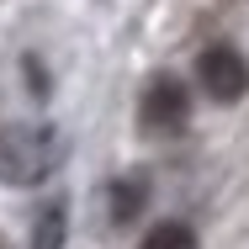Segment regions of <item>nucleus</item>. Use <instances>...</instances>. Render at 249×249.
Segmentation results:
<instances>
[{"mask_svg": "<svg viewBox=\"0 0 249 249\" xmlns=\"http://www.w3.org/2000/svg\"><path fill=\"white\" fill-rule=\"evenodd\" d=\"M58 159H64V143L48 127H5L0 133V175H11L16 186L48 180Z\"/></svg>", "mask_w": 249, "mask_h": 249, "instance_id": "obj_1", "label": "nucleus"}, {"mask_svg": "<svg viewBox=\"0 0 249 249\" xmlns=\"http://www.w3.org/2000/svg\"><path fill=\"white\" fill-rule=\"evenodd\" d=\"M138 117H143L149 133H175V127H186V117H191V96H186V85H180L175 74L149 80V90H143V101H138Z\"/></svg>", "mask_w": 249, "mask_h": 249, "instance_id": "obj_2", "label": "nucleus"}, {"mask_svg": "<svg viewBox=\"0 0 249 249\" xmlns=\"http://www.w3.org/2000/svg\"><path fill=\"white\" fill-rule=\"evenodd\" d=\"M196 74H201V90L212 101H239L249 90V64L233 48H207L201 64H196Z\"/></svg>", "mask_w": 249, "mask_h": 249, "instance_id": "obj_3", "label": "nucleus"}, {"mask_svg": "<svg viewBox=\"0 0 249 249\" xmlns=\"http://www.w3.org/2000/svg\"><path fill=\"white\" fill-rule=\"evenodd\" d=\"M143 201H149V191H143V180L122 175V180L111 186V217H117V223H133V217L143 212Z\"/></svg>", "mask_w": 249, "mask_h": 249, "instance_id": "obj_4", "label": "nucleus"}, {"mask_svg": "<svg viewBox=\"0 0 249 249\" xmlns=\"http://www.w3.org/2000/svg\"><path fill=\"white\" fill-rule=\"evenodd\" d=\"M138 249H196V233L186 223H154Z\"/></svg>", "mask_w": 249, "mask_h": 249, "instance_id": "obj_5", "label": "nucleus"}, {"mask_svg": "<svg viewBox=\"0 0 249 249\" xmlns=\"http://www.w3.org/2000/svg\"><path fill=\"white\" fill-rule=\"evenodd\" d=\"M64 244V207H48L37 217V233H32V249H58Z\"/></svg>", "mask_w": 249, "mask_h": 249, "instance_id": "obj_6", "label": "nucleus"}]
</instances>
